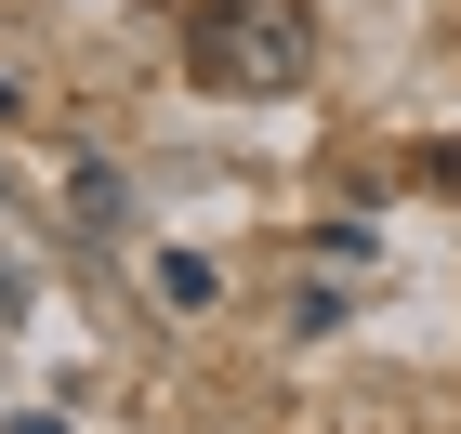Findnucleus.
<instances>
[{
  "mask_svg": "<svg viewBox=\"0 0 461 434\" xmlns=\"http://www.w3.org/2000/svg\"><path fill=\"white\" fill-rule=\"evenodd\" d=\"M185 66H198V93H224V106H290V93L317 79V13H303V0H212V13L185 27Z\"/></svg>",
  "mask_w": 461,
  "mask_h": 434,
  "instance_id": "1",
  "label": "nucleus"
},
{
  "mask_svg": "<svg viewBox=\"0 0 461 434\" xmlns=\"http://www.w3.org/2000/svg\"><path fill=\"white\" fill-rule=\"evenodd\" d=\"M14 434H53V421H14Z\"/></svg>",
  "mask_w": 461,
  "mask_h": 434,
  "instance_id": "4",
  "label": "nucleus"
},
{
  "mask_svg": "<svg viewBox=\"0 0 461 434\" xmlns=\"http://www.w3.org/2000/svg\"><path fill=\"white\" fill-rule=\"evenodd\" d=\"M0 119H14V79H0Z\"/></svg>",
  "mask_w": 461,
  "mask_h": 434,
  "instance_id": "3",
  "label": "nucleus"
},
{
  "mask_svg": "<svg viewBox=\"0 0 461 434\" xmlns=\"http://www.w3.org/2000/svg\"><path fill=\"white\" fill-rule=\"evenodd\" d=\"M119 211H132V184H119V172H79V224H93V237H106Z\"/></svg>",
  "mask_w": 461,
  "mask_h": 434,
  "instance_id": "2",
  "label": "nucleus"
}]
</instances>
